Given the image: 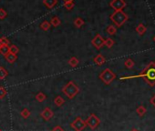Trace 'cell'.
<instances>
[{
    "mask_svg": "<svg viewBox=\"0 0 155 131\" xmlns=\"http://www.w3.org/2000/svg\"><path fill=\"white\" fill-rule=\"evenodd\" d=\"M134 78H143L144 80L150 86H154L155 85V66L153 62H150L139 76H136ZM125 78H132L131 77L122 78L120 79H125Z\"/></svg>",
    "mask_w": 155,
    "mask_h": 131,
    "instance_id": "cell-1",
    "label": "cell"
},
{
    "mask_svg": "<svg viewBox=\"0 0 155 131\" xmlns=\"http://www.w3.org/2000/svg\"><path fill=\"white\" fill-rule=\"evenodd\" d=\"M62 93L67 96L68 98L73 99L78 94L80 93V88L78 87L73 81H68L61 89Z\"/></svg>",
    "mask_w": 155,
    "mask_h": 131,
    "instance_id": "cell-2",
    "label": "cell"
},
{
    "mask_svg": "<svg viewBox=\"0 0 155 131\" xmlns=\"http://www.w3.org/2000/svg\"><path fill=\"white\" fill-rule=\"evenodd\" d=\"M129 19V17L126 13H124L122 10L120 11H114L111 15H110V20L114 23V25L118 27H120L121 26H123L125 24V22H127V20Z\"/></svg>",
    "mask_w": 155,
    "mask_h": 131,
    "instance_id": "cell-3",
    "label": "cell"
},
{
    "mask_svg": "<svg viewBox=\"0 0 155 131\" xmlns=\"http://www.w3.org/2000/svg\"><path fill=\"white\" fill-rule=\"evenodd\" d=\"M100 79L105 84V85H110L113 82V80L116 78V75L114 72L110 69H105L99 76Z\"/></svg>",
    "mask_w": 155,
    "mask_h": 131,
    "instance_id": "cell-4",
    "label": "cell"
},
{
    "mask_svg": "<svg viewBox=\"0 0 155 131\" xmlns=\"http://www.w3.org/2000/svg\"><path fill=\"white\" fill-rule=\"evenodd\" d=\"M86 125L92 130H95L101 124V119L95 114H91L89 117L85 120Z\"/></svg>",
    "mask_w": 155,
    "mask_h": 131,
    "instance_id": "cell-5",
    "label": "cell"
},
{
    "mask_svg": "<svg viewBox=\"0 0 155 131\" xmlns=\"http://www.w3.org/2000/svg\"><path fill=\"white\" fill-rule=\"evenodd\" d=\"M87 125L85 120H83L81 117H76V119L70 124V127L75 131H83L86 128Z\"/></svg>",
    "mask_w": 155,
    "mask_h": 131,
    "instance_id": "cell-6",
    "label": "cell"
},
{
    "mask_svg": "<svg viewBox=\"0 0 155 131\" xmlns=\"http://www.w3.org/2000/svg\"><path fill=\"white\" fill-rule=\"evenodd\" d=\"M110 7L113 8L114 11H120L126 7V2L124 0H111L110 3Z\"/></svg>",
    "mask_w": 155,
    "mask_h": 131,
    "instance_id": "cell-7",
    "label": "cell"
},
{
    "mask_svg": "<svg viewBox=\"0 0 155 131\" xmlns=\"http://www.w3.org/2000/svg\"><path fill=\"white\" fill-rule=\"evenodd\" d=\"M104 38L100 35V34H97L91 40V44L92 46L97 48V49H101L103 46H104Z\"/></svg>",
    "mask_w": 155,
    "mask_h": 131,
    "instance_id": "cell-8",
    "label": "cell"
},
{
    "mask_svg": "<svg viewBox=\"0 0 155 131\" xmlns=\"http://www.w3.org/2000/svg\"><path fill=\"white\" fill-rule=\"evenodd\" d=\"M40 117H41L45 121H49V120L54 117V112H53V110H52L50 107H45V108L40 112Z\"/></svg>",
    "mask_w": 155,
    "mask_h": 131,
    "instance_id": "cell-9",
    "label": "cell"
},
{
    "mask_svg": "<svg viewBox=\"0 0 155 131\" xmlns=\"http://www.w3.org/2000/svg\"><path fill=\"white\" fill-rule=\"evenodd\" d=\"M93 60H94V63H95L96 65H98V66H102V65L105 64V62H106V58H105L104 56L101 55V54L97 55V56L94 57Z\"/></svg>",
    "mask_w": 155,
    "mask_h": 131,
    "instance_id": "cell-10",
    "label": "cell"
},
{
    "mask_svg": "<svg viewBox=\"0 0 155 131\" xmlns=\"http://www.w3.org/2000/svg\"><path fill=\"white\" fill-rule=\"evenodd\" d=\"M58 4V0H43V5L48 9H52Z\"/></svg>",
    "mask_w": 155,
    "mask_h": 131,
    "instance_id": "cell-11",
    "label": "cell"
},
{
    "mask_svg": "<svg viewBox=\"0 0 155 131\" xmlns=\"http://www.w3.org/2000/svg\"><path fill=\"white\" fill-rule=\"evenodd\" d=\"M68 64L70 66L71 68H76V67H78V65L80 64V60L78 59L76 56H72L68 60Z\"/></svg>",
    "mask_w": 155,
    "mask_h": 131,
    "instance_id": "cell-12",
    "label": "cell"
},
{
    "mask_svg": "<svg viewBox=\"0 0 155 131\" xmlns=\"http://www.w3.org/2000/svg\"><path fill=\"white\" fill-rule=\"evenodd\" d=\"M5 58H6V60H7L8 63L13 64V63H15V62L17 61V59H18V55H13V54H11V53H8L7 56H5Z\"/></svg>",
    "mask_w": 155,
    "mask_h": 131,
    "instance_id": "cell-13",
    "label": "cell"
},
{
    "mask_svg": "<svg viewBox=\"0 0 155 131\" xmlns=\"http://www.w3.org/2000/svg\"><path fill=\"white\" fill-rule=\"evenodd\" d=\"M35 99H36L38 102H39V103H42V102H44V101L47 99V96H46L45 93H43L42 91H40V92H38V93L35 96Z\"/></svg>",
    "mask_w": 155,
    "mask_h": 131,
    "instance_id": "cell-14",
    "label": "cell"
},
{
    "mask_svg": "<svg viewBox=\"0 0 155 131\" xmlns=\"http://www.w3.org/2000/svg\"><path fill=\"white\" fill-rule=\"evenodd\" d=\"M54 104L58 107H60L65 104V99L61 97V96H57L54 99Z\"/></svg>",
    "mask_w": 155,
    "mask_h": 131,
    "instance_id": "cell-15",
    "label": "cell"
},
{
    "mask_svg": "<svg viewBox=\"0 0 155 131\" xmlns=\"http://www.w3.org/2000/svg\"><path fill=\"white\" fill-rule=\"evenodd\" d=\"M73 24H74V26H75L77 28H81V27H83V26L85 25V22H84V20H83L81 18H77L74 20Z\"/></svg>",
    "mask_w": 155,
    "mask_h": 131,
    "instance_id": "cell-16",
    "label": "cell"
},
{
    "mask_svg": "<svg viewBox=\"0 0 155 131\" xmlns=\"http://www.w3.org/2000/svg\"><path fill=\"white\" fill-rule=\"evenodd\" d=\"M147 31V27L143 25V24H139L138 27H136V32L140 35V36H142L143 34H145Z\"/></svg>",
    "mask_w": 155,
    "mask_h": 131,
    "instance_id": "cell-17",
    "label": "cell"
},
{
    "mask_svg": "<svg viewBox=\"0 0 155 131\" xmlns=\"http://www.w3.org/2000/svg\"><path fill=\"white\" fill-rule=\"evenodd\" d=\"M50 25L51 26H53L54 27H58V26H60L61 25V21H60V19L57 17V16H55V17H53V18H51V20H50Z\"/></svg>",
    "mask_w": 155,
    "mask_h": 131,
    "instance_id": "cell-18",
    "label": "cell"
},
{
    "mask_svg": "<svg viewBox=\"0 0 155 131\" xmlns=\"http://www.w3.org/2000/svg\"><path fill=\"white\" fill-rule=\"evenodd\" d=\"M8 75V71L4 68V67H0V80H4Z\"/></svg>",
    "mask_w": 155,
    "mask_h": 131,
    "instance_id": "cell-19",
    "label": "cell"
},
{
    "mask_svg": "<svg viewBox=\"0 0 155 131\" xmlns=\"http://www.w3.org/2000/svg\"><path fill=\"white\" fill-rule=\"evenodd\" d=\"M106 31L110 36H113V35H115L117 33V27L115 26H113V25H110V26H109L107 27Z\"/></svg>",
    "mask_w": 155,
    "mask_h": 131,
    "instance_id": "cell-20",
    "label": "cell"
},
{
    "mask_svg": "<svg viewBox=\"0 0 155 131\" xmlns=\"http://www.w3.org/2000/svg\"><path fill=\"white\" fill-rule=\"evenodd\" d=\"M146 112H147V109H146V107H145L144 106H140V107H138L137 109H136V113H137L140 117L144 116V115L146 114Z\"/></svg>",
    "mask_w": 155,
    "mask_h": 131,
    "instance_id": "cell-21",
    "label": "cell"
},
{
    "mask_svg": "<svg viewBox=\"0 0 155 131\" xmlns=\"http://www.w3.org/2000/svg\"><path fill=\"white\" fill-rule=\"evenodd\" d=\"M40 28L42 29V30H44V31H48L49 28H50V27H51V25H50V23L48 22V21H47V20H44L41 24H40Z\"/></svg>",
    "mask_w": 155,
    "mask_h": 131,
    "instance_id": "cell-22",
    "label": "cell"
},
{
    "mask_svg": "<svg viewBox=\"0 0 155 131\" xmlns=\"http://www.w3.org/2000/svg\"><path fill=\"white\" fill-rule=\"evenodd\" d=\"M124 66L127 68V69H131L133 67H134V62H133V60L131 59V58H128V59H126L125 60V62H124Z\"/></svg>",
    "mask_w": 155,
    "mask_h": 131,
    "instance_id": "cell-23",
    "label": "cell"
},
{
    "mask_svg": "<svg viewBox=\"0 0 155 131\" xmlns=\"http://www.w3.org/2000/svg\"><path fill=\"white\" fill-rule=\"evenodd\" d=\"M114 40L110 37H108L107 39L104 40V46H106L108 48H111L113 46H114Z\"/></svg>",
    "mask_w": 155,
    "mask_h": 131,
    "instance_id": "cell-24",
    "label": "cell"
},
{
    "mask_svg": "<svg viewBox=\"0 0 155 131\" xmlns=\"http://www.w3.org/2000/svg\"><path fill=\"white\" fill-rule=\"evenodd\" d=\"M30 111L28 108H23V110L20 112V116L24 118V119H28L30 117Z\"/></svg>",
    "mask_w": 155,
    "mask_h": 131,
    "instance_id": "cell-25",
    "label": "cell"
},
{
    "mask_svg": "<svg viewBox=\"0 0 155 131\" xmlns=\"http://www.w3.org/2000/svg\"><path fill=\"white\" fill-rule=\"evenodd\" d=\"M9 53V46H2L1 47H0V54L3 55L4 56H7L8 54Z\"/></svg>",
    "mask_w": 155,
    "mask_h": 131,
    "instance_id": "cell-26",
    "label": "cell"
},
{
    "mask_svg": "<svg viewBox=\"0 0 155 131\" xmlns=\"http://www.w3.org/2000/svg\"><path fill=\"white\" fill-rule=\"evenodd\" d=\"M75 7V3L74 1H68V2H64V8L67 9V10H71L73 9Z\"/></svg>",
    "mask_w": 155,
    "mask_h": 131,
    "instance_id": "cell-27",
    "label": "cell"
},
{
    "mask_svg": "<svg viewBox=\"0 0 155 131\" xmlns=\"http://www.w3.org/2000/svg\"><path fill=\"white\" fill-rule=\"evenodd\" d=\"M19 52V48L16 46V45H11L9 46V53L13 54V55H18Z\"/></svg>",
    "mask_w": 155,
    "mask_h": 131,
    "instance_id": "cell-28",
    "label": "cell"
},
{
    "mask_svg": "<svg viewBox=\"0 0 155 131\" xmlns=\"http://www.w3.org/2000/svg\"><path fill=\"white\" fill-rule=\"evenodd\" d=\"M8 95V91L7 89L2 87V86H0V99H4L6 97V96Z\"/></svg>",
    "mask_w": 155,
    "mask_h": 131,
    "instance_id": "cell-29",
    "label": "cell"
},
{
    "mask_svg": "<svg viewBox=\"0 0 155 131\" xmlns=\"http://www.w3.org/2000/svg\"><path fill=\"white\" fill-rule=\"evenodd\" d=\"M0 41H1V44L2 46H9L10 44V41L8 40V38H7L6 37H0Z\"/></svg>",
    "mask_w": 155,
    "mask_h": 131,
    "instance_id": "cell-30",
    "label": "cell"
},
{
    "mask_svg": "<svg viewBox=\"0 0 155 131\" xmlns=\"http://www.w3.org/2000/svg\"><path fill=\"white\" fill-rule=\"evenodd\" d=\"M8 16V13L7 11L4 9V8H0V19H5Z\"/></svg>",
    "mask_w": 155,
    "mask_h": 131,
    "instance_id": "cell-31",
    "label": "cell"
},
{
    "mask_svg": "<svg viewBox=\"0 0 155 131\" xmlns=\"http://www.w3.org/2000/svg\"><path fill=\"white\" fill-rule=\"evenodd\" d=\"M51 131H65V130L63 129L62 126H56Z\"/></svg>",
    "mask_w": 155,
    "mask_h": 131,
    "instance_id": "cell-32",
    "label": "cell"
},
{
    "mask_svg": "<svg viewBox=\"0 0 155 131\" xmlns=\"http://www.w3.org/2000/svg\"><path fill=\"white\" fill-rule=\"evenodd\" d=\"M150 102L155 107V95H153L151 97H150Z\"/></svg>",
    "mask_w": 155,
    "mask_h": 131,
    "instance_id": "cell-33",
    "label": "cell"
},
{
    "mask_svg": "<svg viewBox=\"0 0 155 131\" xmlns=\"http://www.w3.org/2000/svg\"><path fill=\"white\" fill-rule=\"evenodd\" d=\"M130 131H139V130L136 129V128H132V129H130Z\"/></svg>",
    "mask_w": 155,
    "mask_h": 131,
    "instance_id": "cell-34",
    "label": "cell"
},
{
    "mask_svg": "<svg viewBox=\"0 0 155 131\" xmlns=\"http://www.w3.org/2000/svg\"><path fill=\"white\" fill-rule=\"evenodd\" d=\"M68 1H74V0H64V2H68Z\"/></svg>",
    "mask_w": 155,
    "mask_h": 131,
    "instance_id": "cell-35",
    "label": "cell"
},
{
    "mask_svg": "<svg viewBox=\"0 0 155 131\" xmlns=\"http://www.w3.org/2000/svg\"><path fill=\"white\" fill-rule=\"evenodd\" d=\"M2 46V44H1V41H0V47H1Z\"/></svg>",
    "mask_w": 155,
    "mask_h": 131,
    "instance_id": "cell-36",
    "label": "cell"
},
{
    "mask_svg": "<svg viewBox=\"0 0 155 131\" xmlns=\"http://www.w3.org/2000/svg\"><path fill=\"white\" fill-rule=\"evenodd\" d=\"M153 40H154V42H155V37H154V38H153Z\"/></svg>",
    "mask_w": 155,
    "mask_h": 131,
    "instance_id": "cell-37",
    "label": "cell"
},
{
    "mask_svg": "<svg viewBox=\"0 0 155 131\" xmlns=\"http://www.w3.org/2000/svg\"><path fill=\"white\" fill-rule=\"evenodd\" d=\"M153 64H154V66H155V62H153Z\"/></svg>",
    "mask_w": 155,
    "mask_h": 131,
    "instance_id": "cell-38",
    "label": "cell"
},
{
    "mask_svg": "<svg viewBox=\"0 0 155 131\" xmlns=\"http://www.w3.org/2000/svg\"><path fill=\"white\" fill-rule=\"evenodd\" d=\"M0 131H1V129H0Z\"/></svg>",
    "mask_w": 155,
    "mask_h": 131,
    "instance_id": "cell-39",
    "label": "cell"
}]
</instances>
